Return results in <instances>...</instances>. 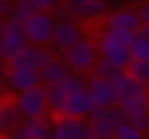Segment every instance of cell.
<instances>
[{
    "mask_svg": "<svg viewBox=\"0 0 149 139\" xmlns=\"http://www.w3.org/2000/svg\"><path fill=\"white\" fill-rule=\"evenodd\" d=\"M135 14H137V21H140V28H147L149 25V0H144L135 9Z\"/></svg>",
    "mask_w": 149,
    "mask_h": 139,
    "instance_id": "cell-26",
    "label": "cell"
},
{
    "mask_svg": "<svg viewBox=\"0 0 149 139\" xmlns=\"http://www.w3.org/2000/svg\"><path fill=\"white\" fill-rule=\"evenodd\" d=\"M5 97V86H2V79H0V100Z\"/></svg>",
    "mask_w": 149,
    "mask_h": 139,
    "instance_id": "cell-30",
    "label": "cell"
},
{
    "mask_svg": "<svg viewBox=\"0 0 149 139\" xmlns=\"http://www.w3.org/2000/svg\"><path fill=\"white\" fill-rule=\"evenodd\" d=\"M19 123H21V116H19L12 97H2L0 100V137H7Z\"/></svg>",
    "mask_w": 149,
    "mask_h": 139,
    "instance_id": "cell-15",
    "label": "cell"
},
{
    "mask_svg": "<svg viewBox=\"0 0 149 139\" xmlns=\"http://www.w3.org/2000/svg\"><path fill=\"white\" fill-rule=\"evenodd\" d=\"M91 74H93V76H98V79L112 81V79L119 74V70H114L109 63H105V60H100V58H98V60L93 63V70H91Z\"/></svg>",
    "mask_w": 149,
    "mask_h": 139,
    "instance_id": "cell-22",
    "label": "cell"
},
{
    "mask_svg": "<svg viewBox=\"0 0 149 139\" xmlns=\"http://www.w3.org/2000/svg\"><path fill=\"white\" fill-rule=\"evenodd\" d=\"M54 56L49 53L47 46H30L26 44L12 60H7V67H21V70H33V72H40Z\"/></svg>",
    "mask_w": 149,
    "mask_h": 139,
    "instance_id": "cell-8",
    "label": "cell"
},
{
    "mask_svg": "<svg viewBox=\"0 0 149 139\" xmlns=\"http://www.w3.org/2000/svg\"><path fill=\"white\" fill-rule=\"evenodd\" d=\"M144 139H149V134H144Z\"/></svg>",
    "mask_w": 149,
    "mask_h": 139,
    "instance_id": "cell-33",
    "label": "cell"
},
{
    "mask_svg": "<svg viewBox=\"0 0 149 139\" xmlns=\"http://www.w3.org/2000/svg\"><path fill=\"white\" fill-rule=\"evenodd\" d=\"M44 88V100H47V111L51 116H58L65 102V90L61 88V83H51V86H42Z\"/></svg>",
    "mask_w": 149,
    "mask_h": 139,
    "instance_id": "cell-19",
    "label": "cell"
},
{
    "mask_svg": "<svg viewBox=\"0 0 149 139\" xmlns=\"http://www.w3.org/2000/svg\"><path fill=\"white\" fill-rule=\"evenodd\" d=\"M23 132L28 139H51V123L49 118H28L21 123Z\"/></svg>",
    "mask_w": 149,
    "mask_h": 139,
    "instance_id": "cell-17",
    "label": "cell"
},
{
    "mask_svg": "<svg viewBox=\"0 0 149 139\" xmlns=\"http://www.w3.org/2000/svg\"><path fill=\"white\" fill-rule=\"evenodd\" d=\"M123 74L130 76L144 90H149V60H128V65L123 67Z\"/></svg>",
    "mask_w": 149,
    "mask_h": 139,
    "instance_id": "cell-18",
    "label": "cell"
},
{
    "mask_svg": "<svg viewBox=\"0 0 149 139\" xmlns=\"http://www.w3.org/2000/svg\"><path fill=\"white\" fill-rule=\"evenodd\" d=\"M140 32H142V35H144V37L149 39V25H147V28H140Z\"/></svg>",
    "mask_w": 149,
    "mask_h": 139,
    "instance_id": "cell-29",
    "label": "cell"
},
{
    "mask_svg": "<svg viewBox=\"0 0 149 139\" xmlns=\"http://www.w3.org/2000/svg\"><path fill=\"white\" fill-rule=\"evenodd\" d=\"M63 14L65 19H72V21H86V19H98L105 14L107 5L105 0H65L63 2Z\"/></svg>",
    "mask_w": 149,
    "mask_h": 139,
    "instance_id": "cell-9",
    "label": "cell"
},
{
    "mask_svg": "<svg viewBox=\"0 0 149 139\" xmlns=\"http://www.w3.org/2000/svg\"><path fill=\"white\" fill-rule=\"evenodd\" d=\"M133 39V32L126 30H100L98 39H95V53L100 60L109 63L114 70L123 72V67L128 65V44Z\"/></svg>",
    "mask_w": 149,
    "mask_h": 139,
    "instance_id": "cell-1",
    "label": "cell"
},
{
    "mask_svg": "<svg viewBox=\"0 0 149 139\" xmlns=\"http://www.w3.org/2000/svg\"><path fill=\"white\" fill-rule=\"evenodd\" d=\"M84 90L91 97L93 107H116V95H114L112 81H105V79H98L91 74L88 79H84Z\"/></svg>",
    "mask_w": 149,
    "mask_h": 139,
    "instance_id": "cell-12",
    "label": "cell"
},
{
    "mask_svg": "<svg viewBox=\"0 0 149 139\" xmlns=\"http://www.w3.org/2000/svg\"><path fill=\"white\" fill-rule=\"evenodd\" d=\"M51 139H88V123L86 118H68V116H51Z\"/></svg>",
    "mask_w": 149,
    "mask_h": 139,
    "instance_id": "cell-7",
    "label": "cell"
},
{
    "mask_svg": "<svg viewBox=\"0 0 149 139\" xmlns=\"http://www.w3.org/2000/svg\"><path fill=\"white\" fill-rule=\"evenodd\" d=\"M54 28V16L49 12H35L21 23V32L26 37V44L30 46H47Z\"/></svg>",
    "mask_w": 149,
    "mask_h": 139,
    "instance_id": "cell-4",
    "label": "cell"
},
{
    "mask_svg": "<svg viewBox=\"0 0 149 139\" xmlns=\"http://www.w3.org/2000/svg\"><path fill=\"white\" fill-rule=\"evenodd\" d=\"M88 139H98V137H88ZM105 139H112V137H105Z\"/></svg>",
    "mask_w": 149,
    "mask_h": 139,
    "instance_id": "cell-32",
    "label": "cell"
},
{
    "mask_svg": "<svg viewBox=\"0 0 149 139\" xmlns=\"http://www.w3.org/2000/svg\"><path fill=\"white\" fill-rule=\"evenodd\" d=\"M147 111H149V90H147Z\"/></svg>",
    "mask_w": 149,
    "mask_h": 139,
    "instance_id": "cell-31",
    "label": "cell"
},
{
    "mask_svg": "<svg viewBox=\"0 0 149 139\" xmlns=\"http://www.w3.org/2000/svg\"><path fill=\"white\" fill-rule=\"evenodd\" d=\"M0 30H2V25H0Z\"/></svg>",
    "mask_w": 149,
    "mask_h": 139,
    "instance_id": "cell-34",
    "label": "cell"
},
{
    "mask_svg": "<svg viewBox=\"0 0 149 139\" xmlns=\"http://www.w3.org/2000/svg\"><path fill=\"white\" fill-rule=\"evenodd\" d=\"M19 116L23 120L28 118H44L49 111H47V100H44V88L42 86H35V88H28L23 93H16L12 97Z\"/></svg>",
    "mask_w": 149,
    "mask_h": 139,
    "instance_id": "cell-5",
    "label": "cell"
},
{
    "mask_svg": "<svg viewBox=\"0 0 149 139\" xmlns=\"http://www.w3.org/2000/svg\"><path fill=\"white\" fill-rule=\"evenodd\" d=\"M98 60V53H95V44L88 39V37H81L74 46H70L68 51L61 53V63L68 67L70 74H88L93 70V63Z\"/></svg>",
    "mask_w": 149,
    "mask_h": 139,
    "instance_id": "cell-2",
    "label": "cell"
},
{
    "mask_svg": "<svg viewBox=\"0 0 149 139\" xmlns=\"http://www.w3.org/2000/svg\"><path fill=\"white\" fill-rule=\"evenodd\" d=\"M37 9L33 7V2L30 0H12V5H9V16H7V21H12V23H16V25H21L28 16H33Z\"/></svg>",
    "mask_w": 149,
    "mask_h": 139,
    "instance_id": "cell-20",
    "label": "cell"
},
{
    "mask_svg": "<svg viewBox=\"0 0 149 139\" xmlns=\"http://www.w3.org/2000/svg\"><path fill=\"white\" fill-rule=\"evenodd\" d=\"M68 67L61 63V58H51L42 70H40V86H51V83H61L68 76Z\"/></svg>",
    "mask_w": 149,
    "mask_h": 139,
    "instance_id": "cell-16",
    "label": "cell"
},
{
    "mask_svg": "<svg viewBox=\"0 0 149 139\" xmlns=\"http://www.w3.org/2000/svg\"><path fill=\"white\" fill-rule=\"evenodd\" d=\"M128 58L130 60H149V39L140 30L133 32V39L128 44Z\"/></svg>",
    "mask_w": 149,
    "mask_h": 139,
    "instance_id": "cell-21",
    "label": "cell"
},
{
    "mask_svg": "<svg viewBox=\"0 0 149 139\" xmlns=\"http://www.w3.org/2000/svg\"><path fill=\"white\" fill-rule=\"evenodd\" d=\"M126 123H130L140 134H149V111H144V114H137L135 118H130V120H126Z\"/></svg>",
    "mask_w": 149,
    "mask_h": 139,
    "instance_id": "cell-25",
    "label": "cell"
},
{
    "mask_svg": "<svg viewBox=\"0 0 149 139\" xmlns=\"http://www.w3.org/2000/svg\"><path fill=\"white\" fill-rule=\"evenodd\" d=\"M93 111V102L91 97L86 95V90H77V93H70L63 102V109L58 116H68V118H86L88 114Z\"/></svg>",
    "mask_w": 149,
    "mask_h": 139,
    "instance_id": "cell-13",
    "label": "cell"
},
{
    "mask_svg": "<svg viewBox=\"0 0 149 139\" xmlns=\"http://www.w3.org/2000/svg\"><path fill=\"white\" fill-rule=\"evenodd\" d=\"M2 86L7 90H12L14 95L16 93H23L28 88H35L40 86V72H33V70H21V67H5L2 72Z\"/></svg>",
    "mask_w": 149,
    "mask_h": 139,
    "instance_id": "cell-11",
    "label": "cell"
},
{
    "mask_svg": "<svg viewBox=\"0 0 149 139\" xmlns=\"http://www.w3.org/2000/svg\"><path fill=\"white\" fill-rule=\"evenodd\" d=\"M30 2L37 12H49V14H51V9H56L61 5V0H30Z\"/></svg>",
    "mask_w": 149,
    "mask_h": 139,
    "instance_id": "cell-27",
    "label": "cell"
},
{
    "mask_svg": "<svg viewBox=\"0 0 149 139\" xmlns=\"http://www.w3.org/2000/svg\"><path fill=\"white\" fill-rule=\"evenodd\" d=\"M112 139H144V134H140L130 123H121L116 127V132L112 134Z\"/></svg>",
    "mask_w": 149,
    "mask_h": 139,
    "instance_id": "cell-24",
    "label": "cell"
},
{
    "mask_svg": "<svg viewBox=\"0 0 149 139\" xmlns=\"http://www.w3.org/2000/svg\"><path fill=\"white\" fill-rule=\"evenodd\" d=\"M9 5H12V0H0V21L9 16Z\"/></svg>",
    "mask_w": 149,
    "mask_h": 139,
    "instance_id": "cell-28",
    "label": "cell"
},
{
    "mask_svg": "<svg viewBox=\"0 0 149 139\" xmlns=\"http://www.w3.org/2000/svg\"><path fill=\"white\" fill-rule=\"evenodd\" d=\"M0 139H5V137H0Z\"/></svg>",
    "mask_w": 149,
    "mask_h": 139,
    "instance_id": "cell-35",
    "label": "cell"
},
{
    "mask_svg": "<svg viewBox=\"0 0 149 139\" xmlns=\"http://www.w3.org/2000/svg\"><path fill=\"white\" fill-rule=\"evenodd\" d=\"M84 35V28L72 21V19H61V21H54V28H51V37H49V46L58 53L68 51L70 46H74Z\"/></svg>",
    "mask_w": 149,
    "mask_h": 139,
    "instance_id": "cell-6",
    "label": "cell"
},
{
    "mask_svg": "<svg viewBox=\"0 0 149 139\" xmlns=\"http://www.w3.org/2000/svg\"><path fill=\"white\" fill-rule=\"evenodd\" d=\"M86 123H88L91 137L105 139V137H112L116 132V127L121 123H126V118L116 107H93V111L86 116Z\"/></svg>",
    "mask_w": 149,
    "mask_h": 139,
    "instance_id": "cell-3",
    "label": "cell"
},
{
    "mask_svg": "<svg viewBox=\"0 0 149 139\" xmlns=\"http://www.w3.org/2000/svg\"><path fill=\"white\" fill-rule=\"evenodd\" d=\"M61 88L65 90V95L77 93V90H84V76H79V74H68V76L61 81Z\"/></svg>",
    "mask_w": 149,
    "mask_h": 139,
    "instance_id": "cell-23",
    "label": "cell"
},
{
    "mask_svg": "<svg viewBox=\"0 0 149 139\" xmlns=\"http://www.w3.org/2000/svg\"><path fill=\"white\" fill-rule=\"evenodd\" d=\"M102 28L105 30H126V32H137L140 30V21L135 9H116L112 14H107L102 19Z\"/></svg>",
    "mask_w": 149,
    "mask_h": 139,
    "instance_id": "cell-14",
    "label": "cell"
},
{
    "mask_svg": "<svg viewBox=\"0 0 149 139\" xmlns=\"http://www.w3.org/2000/svg\"><path fill=\"white\" fill-rule=\"evenodd\" d=\"M0 25H2V30H0V60L7 63L26 46V37L21 32V25H16L12 21H5Z\"/></svg>",
    "mask_w": 149,
    "mask_h": 139,
    "instance_id": "cell-10",
    "label": "cell"
}]
</instances>
